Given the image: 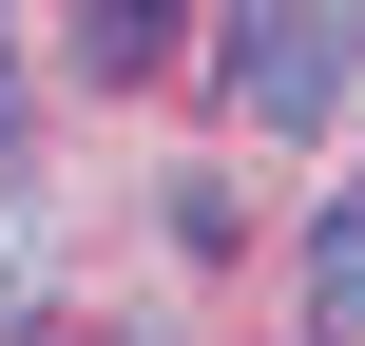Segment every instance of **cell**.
Listing matches in <instances>:
<instances>
[{
    "mask_svg": "<svg viewBox=\"0 0 365 346\" xmlns=\"http://www.w3.org/2000/svg\"><path fill=\"white\" fill-rule=\"evenodd\" d=\"M0 135H19V39H0Z\"/></svg>",
    "mask_w": 365,
    "mask_h": 346,
    "instance_id": "3",
    "label": "cell"
},
{
    "mask_svg": "<svg viewBox=\"0 0 365 346\" xmlns=\"http://www.w3.org/2000/svg\"><path fill=\"white\" fill-rule=\"evenodd\" d=\"M308 327H365V193L308 212Z\"/></svg>",
    "mask_w": 365,
    "mask_h": 346,
    "instance_id": "2",
    "label": "cell"
},
{
    "mask_svg": "<svg viewBox=\"0 0 365 346\" xmlns=\"http://www.w3.org/2000/svg\"><path fill=\"white\" fill-rule=\"evenodd\" d=\"M346 19L327 0H250V19H212V77H231V116H269V135H308L327 96H346Z\"/></svg>",
    "mask_w": 365,
    "mask_h": 346,
    "instance_id": "1",
    "label": "cell"
}]
</instances>
